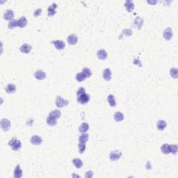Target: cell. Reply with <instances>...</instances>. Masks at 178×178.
Returning a JSON list of instances; mask_svg holds the SVG:
<instances>
[{
    "instance_id": "obj_21",
    "label": "cell",
    "mask_w": 178,
    "mask_h": 178,
    "mask_svg": "<svg viewBox=\"0 0 178 178\" xmlns=\"http://www.w3.org/2000/svg\"><path fill=\"white\" fill-rule=\"evenodd\" d=\"M166 125L167 124L166 123V121H162V120H159V121L157 122V129L160 131L163 130V129L166 127Z\"/></svg>"
},
{
    "instance_id": "obj_32",
    "label": "cell",
    "mask_w": 178,
    "mask_h": 178,
    "mask_svg": "<svg viewBox=\"0 0 178 178\" xmlns=\"http://www.w3.org/2000/svg\"><path fill=\"white\" fill-rule=\"evenodd\" d=\"M78 147H79V153L80 154L84 153L85 151V150H86V143H79Z\"/></svg>"
},
{
    "instance_id": "obj_4",
    "label": "cell",
    "mask_w": 178,
    "mask_h": 178,
    "mask_svg": "<svg viewBox=\"0 0 178 178\" xmlns=\"http://www.w3.org/2000/svg\"><path fill=\"white\" fill-rule=\"evenodd\" d=\"M55 103L58 108H63L65 107V106L68 105L69 102H68V100L63 99L61 96H57V98L56 99Z\"/></svg>"
},
{
    "instance_id": "obj_9",
    "label": "cell",
    "mask_w": 178,
    "mask_h": 178,
    "mask_svg": "<svg viewBox=\"0 0 178 178\" xmlns=\"http://www.w3.org/2000/svg\"><path fill=\"white\" fill-rule=\"evenodd\" d=\"M30 141H31V143L33 145H35V146H39L42 143V138L40 136H37V135L33 136L31 138V139H30Z\"/></svg>"
},
{
    "instance_id": "obj_18",
    "label": "cell",
    "mask_w": 178,
    "mask_h": 178,
    "mask_svg": "<svg viewBox=\"0 0 178 178\" xmlns=\"http://www.w3.org/2000/svg\"><path fill=\"white\" fill-rule=\"evenodd\" d=\"M124 7L126 8L127 11L128 12H132L134 8V3L132 2V1H129V0H127L124 3Z\"/></svg>"
},
{
    "instance_id": "obj_13",
    "label": "cell",
    "mask_w": 178,
    "mask_h": 178,
    "mask_svg": "<svg viewBox=\"0 0 178 178\" xmlns=\"http://www.w3.org/2000/svg\"><path fill=\"white\" fill-rule=\"evenodd\" d=\"M97 56L99 59L100 60H105L107 58V52L103 49L99 50L97 52Z\"/></svg>"
},
{
    "instance_id": "obj_29",
    "label": "cell",
    "mask_w": 178,
    "mask_h": 178,
    "mask_svg": "<svg viewBox=\"0 0 178 178\" xmlns=\"http://www.w3.org/2000/svg\"><path fill=\"white\" fill-rule=\"evenodd\" d=\"M170 76L174 79H177L178 77V70L176 68H172L170 70Z\"/></svg>"
},
{
    "instance_id": "obj_34",
    "label": "cell",
    "mask_w": 178,
    "mask_h": 178,
    "mask_svg": "<svg viewBox=\"0 0 178 178\" xmlns=\"http://www.w3.org/2000/svg\"><path fill=\"white\" fill-rule=\"evenodd\" d=\"M82 72L84 73L85 75H86L87 78H88V77H90V76L92 75V72H91V70H90L89 68H83Z\"/></svg>"
},
{
    "instance_id": "obj_22",
    "label": "cell",
    "mask_w": 178,
    "mask_h": 178,
    "mask_svg": "<svg viewBox=\"0 0 178 178\" xmlns=\"http://www.w3.org/2000/svg\"><path fill=\"white\" fill-rule=\"evenodd\" d=\"M5 89L8 93H14L16 90V86L13 84H10L7 85Z\"/></svg>"
},
{
    "instance_id": "obj_12",
    "label": "cell",
    "mask_w": 178,
    "mask_h": 178,
    "mask_svg": "<svg viewBox=\"0 0 178 178\" xmlns=\"http://www.w3.org/2000/svg\"><path fill=\"white\" fill-rule=\"evenodd\" d=\"M34 77L37 79H39V80H43L46 77V74L41 70H39L36 71V73L34 74Z\"/></svg>"
},
{
    "instance_id": "obj_1",
    "label": "cell",
    "mask_w": 178,
    "mask_h": 178,
    "mask_svg": "<svg viewBox=\"0 0 178 178\" xmlns=\"http://www.w3.org/2000/svg\"><path fill=\"white\" fill-rule=\"evenodd\" d=\"M61 111L58 109L51 111L46 119V122L48 125H50V126L56 125L57 124V120L61 117Z\"/></svg>"
},
{
    "instance_id": "obj_14",
    "label": "cell",
    "mask_w": 178,
    "mask_h": 178,
    "mask_svg": "<svg viewBox=\"0 0 178 178\" xmlns=\"http://www.w3.org/2000/svg\"><path fill=\"white\" fill-rule=\"evenodd\" d=\"M57 4H55V3H53V4L48 7L47 11H48V16H53L54 14L56 13V8H57Z\"/></svg>"
},
{
    "instance_id": "obj_20",
    "label": "cell",
    "mask_w": 178,
    "mask_h": 178,
    "mask_svg": "<svg viewBox=\"0 0 178 178\" xmlns=\"http://www.w3.org/2000/svg\"><path fill=\"white\" fill-rule=\"evenodd\" d=\"M88 128H89V124H88V123H84L79 126V132H81V134H84V133H86V132L88 130Z\"/></svg>"
},
{
    "instance_id": "obj_11",
    "label": "cell",
    "mask_w": 178,
    "mask_h": 178,
    "mask_svg": "<svg viewBox=\"0 0 178 178\" xmlns=\"http://www.w3.org/2000/svg\"><path fill=\"white\" fill-rule=\"evenodd\" d=\"M31 46L30 45L27 44V43H25V44L22 45L20 48V51L22 52V53H23V54H29V52H31Z\"/></svg>"
},
{
    "instance_id": "obj_19",
    "label": "cell",
    "mask_w": 178,
    "mask_h": 178,
    "mask_svg": "<svg viewBox=\"0 0 178 178\" xmlns=\"http://www.w3.org/2000/svg\"><path fill=\"white\" fill-rule=\"evenodd\" d=\"M27 25V20L26 19V17L22 16L17 20V25L18 27L20 28H24L26 27V25Z\"/></svg>"
},
{
    "instance_id": "obj_27",
    "label": "cell",
    "mask_w": 178,
    "mask_h": 178,
    "mask_svg": "<svg viewBox=\"0 0 178 178\" xmlns=\"http://www.w3.org/2000/svg\"><path fill=\"white\" fill-rule=\"evenodd\" d=\"M113 117H114V119H115V121H116L117 123L121 122L124 119V115L121 112H116Z\"/></svg>"
},
{
    "instance_id": "obj_3",
    "label": "cell",
    "mask_w": 178,
    "mask_h": 178,
    "mask_svg": "<svg viewBox=\"0 0 178 178\" xmlns=\"http://www.w3.org/2000/svg\"><path fill=\"white\" fill-rule=\"evenodd\" d=\"M8 146L11 147L14 151H17L21 148L22 144L19 140H17L16 138H13L8 142Z\"/></svg>"
},
{
    "instance_id": "obj_25",
    "label": "cell",
    "mask_w": 178,
    "mask_h": 178,
    "mask_svg": "<svg viewBox=\"0 0 178 178\" xmlns=\"http://www.w3.org/2000/svg\"><path fill=\"white\" fill-rule=\"evenodd\" d=\"M73 163L77 169H81L83 166L82 161L80 159H79V158H75V159H73Z\"/></svg>"
},
{
    "instance_id": "obj_5",
    "label": "cell",
    "mask_w": 178,
    "mask_h": 178,
    "mask_svg": "<svg viewBox=\"0 0 178 178\" xmlns=\"http://www.w3.org/2000/svg\"><path fill=\"white\" fill-rule=\"evenodd\" d=\"M0 125H1V128L2 129V130L4 132H7L11 128V122L8 119L3 118L0 122Z\"/></svg>"
},
{
    "instance_id": "obj_10",
    "label": "cell",
    "mask_w": 178,
    "mask_h": 178,
    "mask_svg": "<svg viewBox=\"0 0 178 178\" xmlns=\"http://www.w3.org/2000/svg\"><path fill=\"white\" fill-rule=\"evenodd\" d=\"M13 17H14L13 11L11 9L6 10V12H5L4 14V20L11 21V20H13Z\"/></svg>"
},
{
    "instance_id": "obj_23",
    "label": "cell",
    "mask_w": 178,
    "mask_h": 178,
    "mask_svg": "<svg viewBox=\"0 0 178 178\" xmlns=\"http://www.w3.org/2000/svg\"><path fill=\"white\" fill-rule=\"evenodd\" d=\"M161 150L164 155H169L170 153V145L169 144L165 143L161 147Z\"/></svg>"
},
{
    "instance_id": "obj_33",
    "label": "cell",
    "mask_w": 178,
    "mask_h": 178,
    "mask_svg": "<svg viewBox=\"0 0 178 178\" xmlns=\"http://www.w3.org/2000/svg\"><path fill=\"white\" fill-rule=\"evenodd\" d=\"M178 147L177 145H170V153H172L173 155H176L177 152Z\"/></svg>"
},
{
    "instance_id": "obj_17",
    "label": "cell",
    "mask_w": 178,
    "mask_h": 178,
    "mask_svg": "<svg viewBox=\"0 0 178 178\" xmlns=\"http://www.w3.org/2000/svg\"><path fill=\"white\" fill-rule=\"evenodd\" d=\"M111 71L110 70V69L109 68H107L104 70L103 71V74H102V76H103V78L105 79L106 81H110L111 79Z\"/></svg>"
},
{
    "instance_id": "obj_35",
    "label": "cell",
    "mask_w": 178,
    "mask_h": 178,
    "mask_svg": "<svg viewBox=\"0 0 178 178\" xmlns=\"http://www.w3.org/2000/svg\"><path fill=\"white\" fill-rule=\"evenodd\" d=\"M42 13V9L41 8H38L34 11V16L35 17H38V16H40Z\"/></svg>"
},
{
    "instance_id": "obj_6",
    "label": "cell",
    "mask_w": 178,
    "mask_h": 178,
    "mask_svg": "<svg viewBox=\"0 0 178 178\" xmlns=\"http://www.w3.org/2000/svg\"><path fill=\"white\" fill-rule=\"evenodd\" d=\"M122 156V152L119 150H113L109 154V159H111V161H115L117 160H119L120 158Z\"/></svg>"
},
{
    "instance_id": "obj_15",
    "label": "cell",
    "mask_w": 178,
    "mask_h": 178,
    "mask_svg": "<svg viewBox=\"0 0 178 178\" xmlns=\"http://www.w3.org/2000/svg\"><path fill=\"white\" fill-rule=\"evenodd\" d=\"M78 39L77 36L75 34H71L68 37V42L71 45H74L77 42Z\"/></svg>"
},
{
    "instance_id": "obj_28",
    "label": "cell",
    "mask_w": 178,
    "mask_h": 178,
    "mask_svg": "<svg viewBox=\"0 0 178 178\" xmlns=\"http://www.w3.org/2000/svg\"><path fill=\"white\" fill-rule=\"evenodd\" d=\"M75 78H76V80H77V81H84L85 79L87 78V77H86L84 73H83V72H81V73H78V74H77Z\"/></svg>"
},
{
    "instance_id": "obj_31",
    "label": "cell",
    "mask_w": 178,
    "mask_h": 178,
    "mask_svg": "<svg viewBox=\"0 0 178 178\" xmlns=\"http://www.w3.org/2000/svg\"><path fill=\"white\" fill-rule=\"evenodd\" d=\"M8 27L10 29H14L15 27H18L17 20H11V21L8 22Z\"/></svg>"
},
{
    "instance_id": "obj_24",
    "label": "cell",
    "mask_w": 178,
    "mask_h": 178,
    "mask_svg": "<svg viewBox=\"0 0 178 178\" xmlns=\"http://www.w3.org/2000/svg\"><path fill=\"white\" fill-rule=\"evenodd\" d=\"M107 101L109 103L110 106L112 107H115L116 106V100L114 96L113 95H109L107 97Z\"/></svg>"
},
{
    "instance_id": "obj_26",
    "label": "cell",
    "mask_w": 178,
    "mask_h": 178,
    "mask_svg": "<svg viewBox=\"0 0 178 178\" xmlns=\"http://www.w3.org/2000/svg\"><path fill=\"white\" fill-rule=\"evenodd\" d=\"M88 134H82L79 137V143H86V142L88 141Z\"/></svg>"
},
{
    "instance_id": "obj_16",
    "label": "cell",
    "mask_w": 178,
    "mask_h": 178,
    "mask_svg": "<svg viewBox=\"0 0 178 178\" xmlns=\"http://www.w3.org/2000/svg\"><path fill=\"white\" fill-rule=\"evenodd\" d=\"M22 177V170L20 169V165H17L14 170V177L15 178H20Z\"/></svg>"
},
{
    "instance_id": "obj_8",
    "label": "cell",
    "mask_w": 178,
    "mask_h": 178,
    "mask_svg": "<svg viewBox=\"0 0 178 178\" xmlns=\"http://www.w3.org/2000/svg\"><path fill=\"white\" fill-rule=\"evenodd\" d=\"M52 42V44L54 45V47H55L59 50H63L65 47V42H63V40H53Z\"/></svg>"
},
{
    "instance_id": "obj_7",
    "label": "cell",
    "mask_w": 178,
    "mask_h": 178,
    "mask_svg": "<svg viewBox=\"0 0 178 178\" xmlns=\"http://www.w3.org/2000/svg\"><path fill=\"white\" fill-rule=\"evenodd\" d=\"M163 38L167 40H170V39H172V36H173V33H172L171 28L168 27L167 29H165L163 31Z\"/></svg>"
},
{
    "instance_id": "obj_2",
    "label": "cell",
    "mask_w": 178,
    "mask_h": 178,
    "mask_svg": "<svg viewBox=\"0 0 178 178\" xmlns=\"http://www.w3.org/2000/svg\"><path fill=\"white\" fill-rule=\"evenodd\" d=\"M77 102L81 104H85L88 103L90 100V95L86 93L85 88L83 87L79 88L77 92Z\"/></svg>"
},
{
    "instance_id": "obj_36",
    "label": "cell",
    "mask_w": 178,
    "mask_h": 178,
    "mask_svg": "<svg viewBox=\"0 0 178 178\" xmlns=\"http://www.w3.org/2000/svg\"><path fill=\"white\" fill-rule=\"evenodd\" d=\"M93 175V171H88V172H86V175H85V177H92Z\"/></svg>"
},
{
    "instance_id": "obj_30",
    "label": "cell",
    "mask_w": 178,
    "mask_h": 178,
    "mask_svg": "<svg viewBox=\"0 0 178 178\" xmlns=\"http://www.w3.org/2000/svg\"><path fill=\"white\" fill-rule=\"evenodd\" d=\"M134 24L136 25V27L138 28V29H141V27H142V25L143 24V20L141 18V17H136L135 20H134Z\"/></svg>"
},
{
    "instance_id": "obj_37",
    "label": "cell",
    "mask_w": 178,
    "mask_h": 178,
    "mask_svg": "<svg viewBox=\"0 0 178 178\" xmlns=\"http://www.w3.org/2000/svg\"><path fill=\"white\" fill-rule=\"evenodd\" d=\"M147 3H148V4H157V1H156V2H151V1H150H150H147Z\"/></svg>"
}]
</instances>
